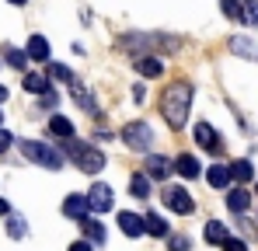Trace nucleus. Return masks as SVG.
I'll return each mask as SVG.
<instances>
[{
    "instance_id": "obj_31",
    "label": "nucleus",
    "mask_w": 258,
    "mask_h": 251,
    "mask_svg": "<svg viewBox=\"0 0 258 251\" xmlns=\"http://www.w3.org/2000/svg\"><path fill=\"white\" fill-rule=\"evenodd\" d=\"M220 248H223V251H248V244H244V241H237V237H227Z\"/></svg>"
},
{
    "instance_id": "obj_4",
    "label": "nucleus",
    "mask_w": 258,
    "mask_h": 251,
    "mask_svg": "<svg viewBox=\"0 0 258 251\" xmlns=\"http://www.w3.org/2000/svg\"><path fill=\"white\" fill-rule=\"evenodd\" d=\"M119 140L126 143L129 150H150L154 147V129H150V122H143V119H133V122H126L122 129H119Z\"/></svg>"
},
{
    "instance_id": "obj_2",
    "label": "nucleus",
    "mask_w": 258,
    "mask_h": 251,
    "mask_svg": "<svg viewBox=\"0 0 258 251\" xmlns=\"http://www.w3.org/2000/svg\"><path fill=\"white\" fill-rule=\"evenodd\" d=\"M63 150H67V157L81 167L84 174H98L101 167L108 164V161H105V154H101L98 147L84 143V140H63Z\"/></svg>"
},
{
    "instance_id": "obj_32",
    "label": "nucleus",
    "mask_w": 258,
    "mask_h": 251,
    "mask_svg": "<svg viewBox=\"0 0 258 251\" xmlns=\"http://www.w3.org/2000/svg\"><path fill=\"white\" fill-rule=\"evenodd\" d=\"M11 143H14V136H11L7 129H0V154H7V150H11Z\"/></svg>"
},
{
    "instance_id": "obj_7",
    "label": "nucleus",
    "mask_w": 258,
    "mask_h": 251,
    "mask_svg": "<svg viewBox=\"0 0 258 251\" xmlns=\"http://www.w3.org/2000/svg\"><path fill=\"white\" fill-rule=\"evenodd\" d=\"M192 136H196V143H199L203 150H210V154H220V150H223L220 133H216L210 122H196V126H192Z\"/></svg>"
},
{
    "instance_id": "obj_18",
    "label": "nucleus",
    "mask_w": 258,
    "mask_h": 251,
    "mask_svg": "<svg viewBox=\"0 0 258 251\" xmlns=\"http://www.w3.org/2000/svg\"><path fill=\"white\" fill-rule=\"evenodd\" d=\"M129 196H133V199H150V178H147L143 171H136V174L129 178Z\"/></svg>"
},
{
    "instance_id": "obj_11",
    "label": "nucleus",
    "mask_w": 258,
    "mask_h": 251,
    "mask_svg": "<svg viewBox=\"0 0 258 251\" xmlns=\"http://www.w3.org/2000/svg\"><path fill=\"white\" fill-rule=\"evenodd\" d=\"M87 196L84 192H74V196H67V203H63V213L70 216V220H84L87 216Z\"/></svg>"
},
{
    "instance_id": "obj_33",
    "label": "nucleus",
    "mask_w": 258,
    "mask_h": 251,
    "mask_svg": "<svg viewBox=\"0 0 258 251\" xmlns=\"http://www.w3.org/2000/svg\"><path fill=\"white\" fill-rule=\"evenodd\" d=\"M70 251H94V244H87V241H74Z\"/></svg>"
},
{
    "instance_id": "obj_29",
    "label": "nucleus",
    "mask_w": 258,
    "mask_h": 251,
    "mask_svg": "<svg viewBox=\"0 0 258 251\" xmlns=\"http://www.w3.org/2000/svg\"><path fill=\"white\" fill-rule=\"evenodd\" d=\"M7 234H11V237H25V220H21L18 213L7 216Z\"/></svg>"
},
{
    "instance_id": "obj_30",
    "label": "nucleus",
    "mask_w": 258,
    "mask_h": 251,
    "mask_svg": "<svg viewBox=\"0 0 258 251\" xmlns=\"http://www.w3.org/2000/svg\"><path fill=\"white\" fill-rule=\"evenodd\" d=\"M220 11L234 21H241V0H220Z\"/></svg>"
},
{
    "instance_id": "obj_3",
    "label": "nucleus",
    "mask_w": 258,
    "mask_h": 251,
    "mask_svg": "<svg viewBox=\"0 0 258 251\" xmlns=\"http://www.w3.org/2000/svg\"><path fill=\"white\" fill-rule=\"evenodd\" d=\"M21 154L39 167H49V171H59L63 167V154L56 147H49L42 140H21Z\"/></svg>"
},
{
    "instance_id": "obj_6",
    "label": "nucleus",
    "mask_w": 258,
    "mask_h": 251,
    "mask_svg": "<svg viewBox=\"0 0 258 251\" xmlns=\"http://www.w3.org/2000/svg\"><path fill=\"white\" fill-rule=\"evenodd\" d=\"M84 196H87V206L94 209V213H108V209L115 206V199H112V189H108L105 181H94V185L87 189Z\"/></svg>"
},
{
    "instance_id": "obj_25",
    "label": "nucleus",
    "mask_w": 258,
    "mask_h": 251,
    "mask_svg": "<svg viewBox=\"0 0 258 251\" xmlns=\"http://www.w3.org/2000/svg\"><path fill=\"white\" fill-rule=\"evenodd\" d=\"M4 59H7V67H14V70H25V67H28L25 49H14V45H7V49H4Z\"/></svg>"
},
{
    "instance_id": "obj_22",
    "label": "nucleus",
    "mask_w": 258,
    "mask_h": 251,
    "mask_svg": "<svg viewBox=\"0 0 258 251\" xmlns=\"http://www.w3.org/2000/svg\"><path fill=\"white\" fill-rule=\"evenodd\" d=\"M206 181H210L213 189H227V185H230V171H227V164H213L210 171H206Z\"/></svg>"
},
{
    "instance_id": "obj_38",
    "label": "nucleus",
    "mask_w": 258,
    "mask_h": 251,
    "mask_svg": "<svg viewBox=\"0 0 258 251\" xmlns=\"http://www.w3.org/2000/svg\"><path fill=\"white\" fill-rule=\"evenodd\" d=\"M0 122H4V112H0Z\"/></svg>"
},
{
    "instance_id": "obj_24",
    "label": "nucleus",
    "mask_w": 258,
    "mask_h": 251,
    "mask_svg": "<svg viewBox=\"0 0 258 251\" xmlns=\"http://www.w3.org/2000/svg\"><path fill=\"white\" fill-rule=\"evenodd\" d=\"M203 237H206L210 244H223V241L230 237V234H227V223H220V220H210V223H206V234H203Z\"/></svg>"
},
{
    "instance_id": "obj_36",
    "label": "nucleus",
    "mask_w": 258,
    "mask_h": 251,
    "mask_svg": "<svg viewBox=\"0 0 258 251\" xmlns=\"http://www.w3.org/2000/svg\"><path fill=\"white\" fill-rule=\"evenodd\" d=\"M4 101H7V87L0 84V105H4Z\"/></svg>"
},
{
    "instance_id": "obj_8",
    "label": "nucleus",
    "mask_w": 258,
    "mask_h": 251,
    "mask_svg": "<svg viewBox=\"0 0 258 251\" xmlns=\"http://www.w3.org/2000/svg\"><path fill=\"white\" fill-rule=\"evenodd\" d=\"M70 94H74V101H77V105L84 108L87 115H101V108H98L94 94H91V91H87V87H84L81 81H74V84H70Z\"/></svg>"
},
{
    "instance_id": "obj_26",
    "label": "nucleus",
    "mask_w": 258,
    "mask_h": 251,
    "mask_svg": "<svg viewBox=\"0 0 258 251\" xmlns=\"http://www.w3.org/2000/svg\"><path fill=\"white\" fill-rule=\"evenodd\" d=\"M49 81H63V84H74L77 77H74V70L70 67H63V63H49V74H45Z\"/></svg>"
},
{
    "instance_id": "obj_17",
    "label": "nucleus",
    "mask_w": 258,
    "mask_h": 251,
    "mask_svg": "<svg viewBox=\"0 0 258 251\" xmlns=\"http://www.w3.org/2000/svg\"><path fill=\"white\" fill-rule=\"evenodd\" d=\"M81 230H84L87 244H101V241H105V227H101L94 216H84V220H81Z\"/></svg>"
},
{
    "instance_id": "obj_14",
    "label": "nucleus",
    "mask_w": 258,
    "mask_h": 251,
    "mask_svg": "<svg viewBox=\"0 0 258 251\" xmlns=\"http://www.w3.org/2000/svg\"><path fill=\"white\" fill-rule=\"evenodd\" d=\"M119 230H122L126 237H140V234H143V216L122 209V213H119Z\"/></svg>"
},
{
    "instance_id": "obj_35",
    "label": "nucleus",
    "mask_w": 258,
    "mask_h": 251,
    "mask_svg": "<svg viewBox=\"0 0 258 251\" xmlns=\"http://www.w3.org/2000/svg\"><path fill=\"white\" fill-rule=\"evenodd\" d=\"M0 216H11V203L7 199H0Z\"/></svg>"
},
{
    "instance_id": "obj_10",
    "label": "nucleus",
    "mask_w": 258,
    "mask_h": 251,
    "mask_svg": "<svg viewBox=\"0 0 258 251\" xmlns=\"http://www.w3.org/2000/svg\"><path fill=\"white\" fill-rule=\"evenodd\" d=\"M248 206H251V192L244 185H237V189L227 192V209L230 213H248Z\"/></svg>"
},
{
    "instance_id": "obj_27",
    "label": "nucleus",
    "mask_w": 258,
    "mask_h": 251,
    "mask_svg": "<svg viewBox=\"0 0 258 251\" xmlns=\"http://www.w3.org/2000/svg\"><path fill=\"white\" fill-rule=\"evenodd\" d=\"M241 25H258V4L255 0H241Z\"/></svg>"
},
{
    "instance_id": "obj_28",
    "label": "nucleus",
    "mask_w": 258,
    "mask_h": 251,
    "mask_svg": "<svg viewBox=\"0 0 258 251\" xmlns=\"http://www.w3.org/2000/svg\"><path fill=\"white\" fill-rule=\"evenodd\" d=\"M168 251H192V241L185 234H168Z\"/></svg>"
},
{
    "instance_id": "obj_39",
    "label": "nucleus",
    "mask_w": 258,
    "mask_h": 251,
    "mask_svg": "<svg viewBox=\"0 0 258 251\" xmlns=\"http://www.w3.org/2000/svg\"><path fill=\"white\" fill-rule=\"evenodd\" d=\"M255 192H258V181H255Z\"/></svg>"
},
{
    "instance_id": "obj_5",
    "label": "nucleus",
    "mask_w": 258,
    "mask_h": 251,
    "mask_svg": "<svg viewBox=\"0 0 258 251\" xmlns=\"http://www.w3.org/2000/svg\"><path fill=\"white\" fill-rule=\"evenodd\" d=\"M161 199H164V206L171 209V213H178V216H188L192 209H196V203H192V196L181 189V185H168L164 192H161Z\"/></svg>"
},
{
    "instance_id": "obj_1",
    "label": "nucleus",
    "mask_w": 258,
    "mask_h": 251,
    "mask_svg": "<svg viewBox=\"0 0 258 251\" xmlns=\"http://www.w3.org/2000/svg\"><path fill=\"white\" fill-rule=\"evenodd\" d=\"M192 98H196V87L188 81H174L164 87V94H161V115H164V122L171 126V129L185 126L188 112H192Z\"/></svg>"
},
{
    "instance_id": "obj_19",
    "label": "nucleus",
    "mask_w": 258,
    "mask_h": 251,
    "mask_svg": "<svg viewBox=\"0 0 258 251\" xmlns=\"http://www.w3.org/2000/svg\"><path fill=\"white\" fill-rule=\"evenodd\" d=\"M227 171H230V181H251L255 178V167H251V161H234V164H227Z\"/></svg>"
},
{
    "instance_id": "obj_13",
    "label": "nucleus",
    "mask_w": 258,
    "mask_h": 251,
    "mask_svg": "<svg viewBox=\"0 0 258 251\" xmlns=\"http://www.w3.org/2000/svg\"><path fill=\"white\" fill-rule=\"evenodd\" d=\"M133 67H136V74H143V77H161L164 74V63L157 59V56H140V59H133Z\"/></svg>"
},
{
    "instance_id": "obj_9",
    "label": "nucleus",
    "mask_w": 258,
    "mask_h": 251,
    "mask_svg": "<svg viewBox=\"0 0 258 251\" xmlns=\"http://www.w3.org/2000/svg\"><path fill=\"white\" fill-rule=\"evenodd\" d=\"M168 171H171L168 157H161V154H147L143 157V174L147 178H168Z\"/></svg>"
},
{
    "instance_id": "obj_23",
    "label": "nucleus",
    "mask_w": 258,
    "mask_h": 251,
    "mask_svg": "<svg viewBox=\"0 0 258 251\" xmlns=\"http://www.w3.org/2000/svg\"><path fill=\"white\" fill-rule=\"evenodd\" d=\"M49 133H52V136H63V140H74V122L63 119V115H52V119H49Z\"/></svg>"
},
{
    "instance_id": "obj_12",
    "label": "nucleus",
    "mask_w": 258,
    "mask_h": 251,
    "mask_svg": "<svg viewBox=\"0 0 258 251\" xmlns=\"http://www.w3.org/2000/svg\"><path fill=\"white\" fill-rule=\"evenodd\" d=\"M25 56L35 59V63H49V42H45V35H32L28 45H25Z\"/></svg>"
},
{
    "instance_id": "obj_20",
    "label": "nucleus",
    "mask_w": 258,
    "mask_h": 251,
    "mask_svg": "<svg viewBox=\"0 0 258 251\" xmlns=\"http://www.w3.org/2000/svg\"><path fill=\"white\" fill-rule=\"evenodd\" d=\"M230 52H237L241 59H258V45L251 39H241V35L230 39Z\"/></svg>"
},
{
    "instance_id": "obj_15",
    "label": "nucleus",
    "mask_w": 258,
    "mask_h": 251,
    "mask_svg": "<svg viewBox=\"0 0 258 251\" xmlns=\"http://www.w3.org/2000/svg\"><path fill=\"white\" fill-rule=\"evenodd\" d=\"M143 234H150V237H168L164 216H161V213H147V216H143Z\"/></svg>"
},
{
    "instance_id": "obj_21",
    "label": "nucleus",
    "mask_w": 258,
    "mask_h": 251,
    "mask_svg": "<svg viewBox=\"0 0 258 251\" xmlns=\"http://www.w3.org/2000/svg\"><path fill=\"white\" fill-rule=\"evenodd\" d=\"M25 91L28 94H49V77L45 74H25Z\"/></svg>"
},
{
    "instance_id": "obj_16",
    "label": "nucleus",
    "mask_w": 258,
    "mask_h": 251,
    "mask_svg": "<svg viewBox=\"0 0 258 251\" xmlns=\"http://www.w3.org/2000/svg\"><path fill=\"white\" fill-rule=\"evenodd\" d=\"M174 171H178L181 178H199L203 167H199V161H196L192 154H178V157H174Z\"/></svg>"
},
{
    "instance_id": "obj_34",
    "label": "nucleus",
    "mask_w": 258,
    "mask_h": 251,
    "mask_svg": "<svg viewBox=\"0 0 258 251\" xmlns=\"http://www.w3.org/2000/svg\"><path fill=\"white\" fill-rule=\"evenodd\" d=\"M143 94H147V87H143V84H136V87H133V98H136V101H143Z\"/></svg>"
},
{
    "instance_id": "obj_37",
    "label": "nucleus",
    "mask_w": 258,
    "mask_h": 251,
    "mask_svg": "<svg viewBox=\"0 0 258 251\" xmlns=\"http://www.w3.org/2000/svg\"><path fill=\"white\" fill-rule=\"evenodd\" d=\"M7 4H14V7H25V4H28V0H7Z\"/></svg>"
}]
</instances>
